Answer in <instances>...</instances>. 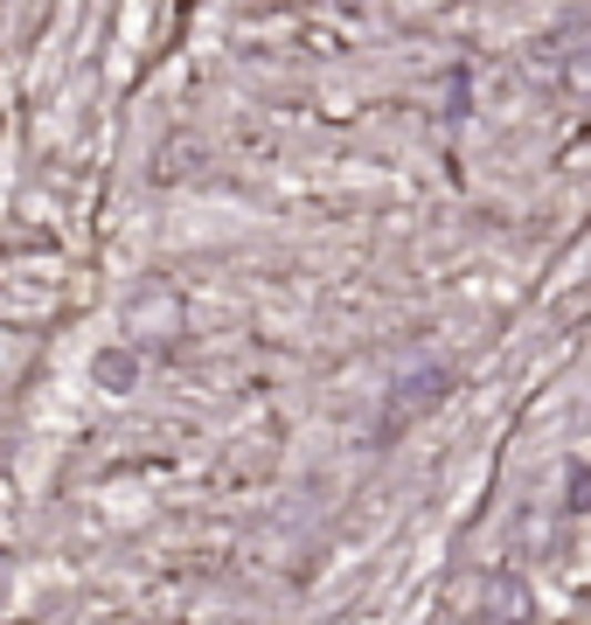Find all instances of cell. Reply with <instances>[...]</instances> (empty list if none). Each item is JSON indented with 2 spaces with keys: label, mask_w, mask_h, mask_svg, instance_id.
Listing matches in <instances>:
<instances>
[]
</instances>
